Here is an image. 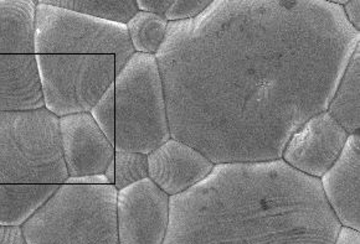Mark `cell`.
Wrapping results in <instances>:
<instances>
[{
  "instance_id": "cell-10",
  "label": "cell",
  "mask_w": 360,
  "mask_h": 244,
  "mask_svg": "<svg viewBox=\"0 0 360 244\" xmlns=\"http://www.w3.org/2000/svg\"><path fill=\"white\" fill-rule=\"evenodd\" d=\"M58 130L69 177L105 172L115 158V145L102 133L90 113L58 118Z\"/></svg>"
},
{
  "instance_id": "cell-14",
  "label": "cell",
  "mask_w": 360,
  "mask_h": 244,
  "mask_svg": "<svg viewBox=\"0 0 360 244\" xmlns=\"http://www.w3.org/2000/svg\"><path fill=\"white\" fill-rule=\"evenodd\" d=\"M34 0H0V55H34Z\"/></svg>"
},
{
  "instance_id": "cell-13",
  "label": "cell",
  "mask_w": 360,
  "mask_h": 244,
  "mask_svg": "<svg viewBox=\"0 0 360 244\" xmlns=\"http://www.w3.org/2000/svg\"><path fill=\"white\" fill-rule=\"evenodd\" d=\"M44 108L35 55H0V111Z\"/></svg>"
},
{
  "instance_id": "cell-17",
  "label": "cell",
  "mask_w": 360,
  "mask_h": 244,
  "mask_svg": "<svg viewBox=\"0 0 360 244\" xmlns=\"http://www.w3.org/2000/svg\"><path fill=\"white\" fill-rule=\"evenodd\" d=\"M49 6H58L106 22L126 25L138 13L134 0H43Z\"/></svg>"
},
{
  "instance_id": "cell-9",
  "label": "cell",
  "mask_w": 360,
  "mask_h": 244,
  "mask_svg": "<svg viewBox=\"0 0 360 244\" xmlns=\"http://www.w3.org/2000/svg\"><path fill=\"white\" fill-rule=\"evenodd\" d=\"M348 137L328 111L318 113L292 134L282 160L301 174L321 179L338 159Z\"/></svg>"
},
{
  "instance_id": "cell-16",
  "label": "cell",
  "mask_w": 360,
  "mask_h": 244,
  "mask_svg": "<svg viewBox=\"0 0 360 244\" xmlns=\"http://www.w3.org/2000/svg\"><path fill=\"white\" fill-rule=\"evenodd\" d=\"M58 186L0 184V226L22 227Z\"/></svg>"
},
{
  "instance_id": "cell-8",
  "label": "cell",
  "mask_w": 360,
  "mask_h": 244,
  "mask_svg": "<svg viewBox=\"0 0 360 244\" xmlns=\"http://www.w3.org/2000/svg\"><path fill=\"white\" fill-rule=\"evenodd\" d=\"M169 224V196L149 177L117 194L120 244H163Z\"/></svg>"
},
{
  "instance_id": "cell-11",
  "label": "cell",
  "mask_w": 360,
  "mask_h": 244,
  "mask_svg": "<svg viewBox=\"0 0 360 244\" xmlns=\"http://www.w3.org/2000/svg\"><path fill=\"white\" fill-rule=\"evenodd\" d=\"M214 166L199 150L173 138L148 154V177L169 197L205 180Z\"/></svg>"
},
{
  "instance_id": "cell-6",
  "label": "cell",
  "mask_w": 360,
  "mask_h": 244,
  "mask_svg": "<svg viewBox=\"0 0 360 244\" xmlns=\"http://www.w3.org/2000/svg\"><path fill=\"white\" fill-rule=\"evenodd\" d=\"M133 53L126 25L37 1L34 55H115L118 74Z\"/></svg>"
},
{
  "instance_id": "cell-1",
  "label": "cell",
  "mask_w": 360,
  "mask_h": 244,
  "mask_svg": "<svg viewBox=\"0 0 360 244\" xmlns=\"http://www.w3.org/2000/svg\"><path fill=\"white\" fill-rule=\"evenodd\" d=\"M360 32L327 0H212L168 24L154 55L170 138L212 164L282 159L327 111Z\"/></svg>"
},
{
  "instance_id": "cell-18",
  "label": "cell",
  "mask_w": 360,
  "mask_h": 244,
  "mask_svg": "<svg viewBox=\"0 0 360 244\" xmlns=\"http://www.w3.org/2000/svg\"><path fill=\"white\" fill-rule=\"evenodd\" d=\"M168 24L165 16L138 11L126 24L134 53L155 55L163 43Z\"/></svg>"
},
{
  "instance_id": "cell-5",
  "label": "cell",
  "mask_w": 360,
  "mask_h": 244,
  "mask_svg": "<svg viewBox=\"0 0 360 244\" xmlns=\"http://www.w3.org/2000/svg\"><path fill=\"white\" fill-rule=\"evenodd\" d=\"M68 177L56 116L0 111V184L63 185Z\"/></svg>"
},
{
  "instance_id": "cell-27",
  "label": "cell",
  "mask_w": 360,
  "mask_h": 244,
  "mask_svg": "<svg viewBox=\"0 0 360 244\" xmlns=\"http://www.w3.org/2000/svg\"><path fill=\"white\" fill-rule=\"evenodd\" d=\"M103 175L106 176L108 180V185L115 184V158L110 161V164L107 165L106 170L103 172Z\"/></svg>"
},
{
  "instance_id": "cell-12",
  "label": "cell",
  "mask_w": 360,
  "mask_h": 244,
  "mask_svg": "<svg viewBox=\"0 0 360 244\" xmlns=\"http://www.w3.org/2000/svg\"><path fill=\"white\" fill-rule=\"evenodd\" d=\"M319 181L340 226L360 231L359 134L348 137L338 159Z\"/></svg>"
},
{
  "instance_id": "cell-2",
  "label": "cell",
  "mask_w": 360,
  "mask_h": 244,
  "mask_svg": "<svg viewBox=\"0 0 360 244\" xmlns=\"http://www.w3.org/2000/svg\"><path fill=\"white\" fill-rule=\"evenodd\" d=\"M340 227L319 179L283 160L217 164L169 197L163 244H333Z\"/></svg>"
},
{
  "instance_id": "cell-3",
  "label": "cell",
  "mask_w": 360,
  "mask_h": 244,
  "mask_svg": "<svg viewBox=\"0 0 360 244\" xmlns=\"http://www.w3.org/2000/svg\"><path fill=\"white\" fill-rule=\"evenodd\" d=\"M113 185L63 184L22 226L27 244H120Z\"/></svg>"
},
{
  "instance_id": "cell-7",
  "label": "cell",
  "mask_w": 360,
  "mask_h": 244,
  "mask_svg": "<svg viewBox=\"0 0 360 244\" xmlns=\"http://www.w3.org/2000/svg\"><path fill=\"white\" fill-rule=\"evenodd\" d=\"M44 108L58 118L90 113L116 79L115 55H35Z\"/></svg>"
},
{
  "instance_id": "cell-21",
  "label": "cell",
  "mask_w": 360,
  "mask_h": 244,
  "mask_svg": "<svg viewBox=\"0 0 360 244\" xmlns=\"http://www.w3.org/2000/svg\"><path fill=\"white\" fill-rule=\"evenodd\" d=\"M212 0H174L165 18L168 22H184L200 15Z\"/></svg>"
},
{
  "instance_id": "cell-19",
  "label": "cell",
  "mask_w": 360,
  "mask_h": 244,
  "mask_svg": "<svg viewBox=\"0 0 360 244\" xmlns=\"http://www.w3.org/2000/svg\"><path fill=\"white\" fill-rule=\"evenodd\" d=\"M148 177V155L115 150V184L117 191Z\"/></svg>"
},
{
  "instance_id": "cell-22",
  "label": "cell",
  "mask_w": 360,
  "mask_h": 244,
  "mask_svg": "<svg viewBox=\"0 0 360 244\" xmlns=\"http://www.w3.org/2000/svg\"><path fill=\"white\" fill-rule=\"evenodd\" d=\"M174 0H137L138 11L165 16Z\"/></svg>"
},
{
  "instance_id": "cell-25",
  "label": "cell",
  "mask_w": 360,
  "mask_h": 244,
  "mask_svg": "<svg viewBox=\"0 0 360 244\" xmlns=\"http://www.w3.org/2000/svg\"><path fill=\"white\" fill-rule=\"evenodd\" d=\"M65 184H69V185H108V180L103 174H98V175L68 177Z\"/></svg>"
},
{
  "instance_id": "cell-24",
  "label": "cell",
  "mask_w": 360,
  "mask_h": 244,
  "mask_svg": "<svg viewBox=\"0 0 360 244\" xmlns=\"http://www.w3.org/2000/svg\"><path fill=\"white\" fill-rule=\"evenodd\" d=\"M347 20L356 32H360V1L348 0L345 6H342Z\"/></svg>"
},
{
  "instance_id": "cell-26",
  "label": "cell",
  "mask_w": 360,
  "mask_h": 244,
  "mask_svg": "<svg viewBox=\"0 0 360 244\" xmlns=\"http://www.w3.org/2000/svg\"><path fill=\"white\" fill-rule=\"evenodd\" d=\"M333 244H360V231L342 226Z\"/></svg>"
},
{
  "instance_id": "cell-4",
  "label": "cell",
  "mask_w": 360,
  "mask_h": 244,
  "mask_svg": "<svg viewBox=\"0 0 360 244\" xmlns=\"http://www.w3.org/2000/svg\"><path fill=\"white\" fill-rule=\"evenodd\" d=\"M115 150L148 155L170 139L165 86L154 55L133 53L115 79Z\"/></svg>"
},
{
  "instance_id": "cell-15",
  "label": "cell",
  "mask_w": 360,
  "mask_h": 244,
  "mask_svg": "<svg viewBox=\"0 0 360 244\" xmlns=\"http://www.w3.org/2000/svg\"><path fill=\"white\" fill-rule=\"evenodd\" d=\"M329 116L345 129L348 135L360 129V43L352 53L345 74L329 102Z\"/></svg>"
},
{
  "instance_id": "cell-20",
  "label": "cell",
  "mask_w": 360,
  "mask_h": 244,
  "mask_svg": "<svg viewBox=\"0 0 360 244\" xmlns=\"http://www.w3.org/2000/svg\"><path fill=\"white\" fill-rule=\"evenodd\" d=\"M91 117L100 127L102 133L106 135L112 145H115L116 135V104H115V85L112 83L108 90L102 95L100 101L90 111Z\"/></svg>"
},
{
  "instance_id": "cell-23",
  "label": "cell",
  "mask_w": 360,
  "mask_h": 244,
  "mask_svg": "<svg viewBox=\"0 0 360 244\" xmlns=\"http://www.w3.org/2000/svg\"><path fill=\"white\" fill-rule=\"evenodd\" d=\"M0 244H27L22 227L0 226Z\"/></svg>"
}]
</instances>
